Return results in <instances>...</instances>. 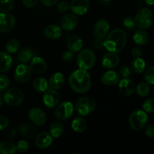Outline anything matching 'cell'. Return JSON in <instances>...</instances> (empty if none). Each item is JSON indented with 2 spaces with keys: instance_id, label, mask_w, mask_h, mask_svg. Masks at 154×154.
<instances>
[{
  "instance_id": "obj_1",
  "label": "cell",
  "mask_w": 154,
  "mask_h": 154,
  "mask_svg": "<svg viewBox=\"0 0 154 154\" xmlns=\"http://www.w3.org/2000/svg\"><path fill=\"white\" fill-rule=\"evenodd\" d=\"M69 84L72 90L78 93H85L91 87V78L87 70L78 69L72 72L69 78Z\"/></svg>"
},
{
  "instance_id": "obj_2",
  "label": "cell",
  "mask_w": 154,
  "mask_h": 154,
  "mask_svg": "<svg viewBox=\"0 0 154 154\" xmlns=\"http://www.w3.org/2000/svg\"><path fill=\"white\" fill-rule=\"evenodd\" d=\"M127 42V35L124 30L115 29L104 40V48L109 52L120 53L124 49Z\"/></svg>"
},
{
  "instance_id": "obj_3",
  "label": "cell",
  "mask_w": 154,
  "mask_h": 154,
  "mask_svg": "<svg viewBox=\"0 0 154 154\" xmlns=\"http://www.w3.org/2000/svg\"><path fill=\"white\" fill-rule=\"evenodd\" d=\"M96 54L89 48L81 50L77 57V64L79 69L89 70L92 69L96 63Z\"/></svg>"
},
{
  "instance_id": "obj_4",
  "label": "cell",
  "mask_w": 154,
  "mask_h": 154,
  "mask_svg": "<svg viewBox=\"0 0 154 154\" xmlns=\"http://www.w3.org/2000/svg\"><path fill=\"white\" fill-rule=\"evenodd\" d=\"M134 20L137 26L141 29H147L153 23V12L148 8H143L137 12Z\"/></svg>"
},
{
  "instance_id": "obj_5",
  "label": "cell",
  "mask_w": 154,
  "mask_h": 154,
  "mask_svg": "<svg viewBox=\"0 0 154 154\" xmlns=\"http://www.w3.org/2000/svg\"><path fill=\"white\" fill-rule=\"evenodd\" d=\"M96 106V103L94 99L90 97H82L77 101L75 111L78 115L85 117L91 114L95 110Z\"/></svg>"
},
{
  "instance_id": "obj_6",
  "label": "cell",
  "mask_w": 154,
  "mask_h": 154,
  "mask_svg": "<svg viewBox=\"0 0 154 154\" xmlns=\"http://www.w3.org/2000/svg\"><path fill=\"white\" fill-rule=\"evenodd\" d=\"M148 121V116L144 111L137 110L130 114L129 123L133 130L139 131L145 126Z\"/></svg>"
},
{
  "instance_id": "obj_7",
  "label": "cell",
  "mask_w": 154,
  "mask_h": 154,
  "mask_svg": "<svg viewBox=\"0 0 154 154\" xmlns=\"http://www.w3.org/2000/svg\"><path fill=\"white\" fill-rule=\"evenodd\" d=\"M23 99L24 96L23 92L16 87L8 89L3 96V101L11 107L20 106L23 102Z\"/></svg>"
},
{
  "instance_id": "obj_8",
  "label": "cell",
  "mask_w": 154,
  "mask_h": 154,
  "mask_svg": "<svg viewBox=\"0 0 154 154\" xmlns=\"http://www.w3.org/2000/svg\"><path fill=\"white\" fill-rule=\"evenodd\" d=\"M74 105L72 102L66 101L60 104L54 111V116L58 120H66L71 118L74 113Z\"/></svg>"
},
{
  "instance_id": "obj_9",
  "label": "cell",
  "mask_w": 154,
  "mask_h": 154,
  "mask_svg": "<svg viewBox=\"0 0 154 154\" xmlns=\"http://www.w3.org/2000/svg\"><path fill=\"white\" fill-rule=\"evenodd\" d=\"M32 70L26 64H20L17 66L14 72V79L17 82L23 84L31 78Z\"/></svg>"
},
{
  "instance_id": "obj_10",
  "label": "cell",
  "mask_w": 154,
  "mask_h": 154,
  "mask_svg": "<svg viewBox=\"0 0 154 154\" xmlns=\"http://www.w3.org/2000/svg\"><path fill=\"white\" fill-rule=\"evenodd\" d=\"M16 19L12 14L8 13L0 12V32H9L15 26Z\"/></svg>"
},
{
  "instance_id": "obj_11",
  "label": "cell",
  "mask_w": 154,
  "mask_h": 154,
  "mask_svg": "<svg viewBox=\"0 0 154 154\" xmlns=\"http://www.w3.org/2000/svg\"><path fill=\"white\" fill-rule=\"evenodd\" d=\"M60 94L57 90L50 88L44 92L43 103L48 108H53L58 105L60 102Z\"/></svg>"
},
{
  "instance_id": "obj_12",
  "label": "cell",
  "mask_w": 154,
  "mask_h": 154,
  "mask_svg": "<svg viewBox=\"0 0 154 154\" xmlns=\"http://www.w3.org/2000/svg\"><path fill=\"white\" fill-rule=\"evenodd\" d=\"M29 117L34 124L37 126H43L47 121V115L45 111L40 108H32L29 111Z\"/></svg>"
},
{
  "instance_id": "obj_13",
  "label": "cell",
  "mask_w": 154,
  "mask_h": 154,
  "mask_svg": "<svg viewBox=\"0 0 154 154\" xmlns=\"http://www.w3.org/2000/svg\"><path fill=\"white\" fill-rule=\"evenodd\" d=\"M110 25L108 20L100 19L95 23L93 26V35L98 38H105L109 31Z\"/></svg>"
},
{
  "instance_id": "obj_14",
  "label": "cell",
  "mask_w": 154,
  "mask_h": 154,
  "mask_svg": "<svg viewBox=\"0 0 154 154\" xmlns=\"http://www.w3.org/2000/svg\"><path fill=\"white\" fill-rule=\"evenodd\" d=\"M78 24V18L75 14H66L60 20V26L66 31H72Z\"/></svg>"
},
{
  "instance_id": "obj_15",
  "label": "cell",
  "mask_w": 154,
  "mask_h": 154,
  "mask_svg": "<svg viewBox=\"0 0 154 154\" xmlns=\"http://www.w3.org/2000/svg\"><path fill=\"white\" fill-rule=\"evenodd\" d=\"M70 8L75 14L84 15L87 13L90 8V1L89 0H72Z\"/></svg>"
},
{
  "instance_id": "obj_16",
  "label": "cell",
  "mask_w": 154,
  "mask_h": 154,
  "mask_svg": "<svg viewBox=\"0 0 154 154\" xmlns=\"http://www.w3.org/2000/svg\"><path fill=\"white\" fill-rule=\"evenodd\" d=\"M135 86L132 80L127 78H123L119 81V91L123 96H130L134 93Z\"/></svg>"
},
{
  "instance_id": "obj_17",
  "label": "cell",
  "mask_w": 154,
  "mask_h": 154,
  "mask_svg": "<svg viewBox=\"0 0 154 154\" xmlns=\"http://www.w3.org/2000/svg\"><path fill=\"white\" fill-rule=\"evenodd\" d=\"M102 63L105 69H112L118 66L120 63V58L115 53H107L102 58Z\"/></svg>"
},
{
  "instance_id": "obj_18",
  "label": "cell",
  "mask_w": 154,
  "mask_h": 154,
  "mask_svg": "<svg viewBox=\"0 0 154 154\" xmlns=\"http://www.w3.org/2000/svg\"><path fill=\"white\" fill-rule=\"evenodd\" d=\"M29 67L33 72L42 74L47 70L48 64L43 58L40 57H34L32 58Z\"/></svg>"
},
{
  "instance_id": "obj_19",
  "label": "cell",
  "mask_w": 154,
  "mask_h": 154,
  "mask_svg": "<svg viewBox=\"0 0 154 154\" xmlns=\"http://www.w3.org/2000/svg\"><path fill=\"white\" fill-rule=\"evenodd\" d=\"M53 141V138L48 132H41L36 136L35 145L39 149H46L51 145Z\"/></svg>"
},
{
  "instance_id": "obj_20",
  "label": "cell",
  "mask_w": 154,
  "mask_h": 154,
  "mask_svg": "<svg viewBox=\"0 0 154 154\" xmlns=\"http://www.w3.org/2000/svg\"><path fill=\"white\" fill-rule=\"evenodd\" d=\"M101 81L102 84L107 86L116 85L120 81V75L115 71H108L101 77Z\"/></svg>"
},
{
  "instance_id": "obj_21",
  "label": "cell",
  "mask_w": 154,
  "mask_h": 154,
  "mask_svg": "<svg viewBox=\"0 0 154 154\" xmlns=\"http://www.w3.org/2000/svg\"><path fill=\"white\" fill-rule=\"evenodd\" d=\"M44 35L45 37L51 40L58 39L62 35V29L56 24H51L47 26L44 29Z\"/></svg>"
},
{
  "instance_id": "obj_22",
  "label": "cell",
  "mask_w": 154,
  "mask_h": 154,
  "mask_svg": "<svg viewBox=\"0 0 154 154\" xmlns=\"http://www.w3.org/2000/svg\"><path fill=\"white\" fill-rule=\"evenodd\" d=\"M19 131L20 135L26 138H33L37 135V129L33 124L23 123L20 126Z\"/></svg>"
},
{
  "instance_id": "obj_23",
  "label": "cell",
  "mask_w": 154,
  "mask_h": 154,
  "mask_svg": "<svg viewBox=\"0 0 154 154\" xmlns=\"http://www.w3.org/2000/svg\"><path fill=\"white\" fill-rule=\"evenodd\" d=\"M49 87L54 90H60L65 85L64 75L61 72L53 74L49 80Z\"/></svg>"
},
{
  "instance_id": "obj_24",
  "label": "cell",
  "mask_w": 154,
  "mask_h": 154,
  "mask_svg": "<svg viewBox=\"0 0 154 154\" xmlns=\"http://www.w3.org/2000/svg\"><path fill=\"white\" fill-rule=\"evenodd\" d=\"M83 41L79 36L74 35L70 36L67 41V46L69 51L72 53L79 52L83 47Z\"/></svg>"
},
{
  "instance_id": "obj_25",
  "label": "cell",
  "mask_w": 154,
  "mask_h": 154,
  "mask_svg": "<svg viewBox=\"0 0 154 154\" xmlns=\"http://www.w3.org/2000/svg\"><path fill=\"white\" fill-rule=\"evenodd\" d=\"M12 66V58L8 52H0V72H7Z\"/></svg>"
},
{
  "instance_id": "obj_26",
  "label": "cell",
  "mask_w": 154,
  "mask_h": 154,
  "mask_svg": "<svg viewBox=\"0 0 154 154\" xmlns=\"http://www.w3.org/2000/svg\"><path fill=\"white\" fill-rule=\"evenodd\" d=\"M32 87L34 90L38 93H44L46 91L49 87V83L45 78L42 77H38L35 78L32 83Z\"/></svg>"
},
{
  "instance_id": "obj_27",
  "label": "cell",
  "mask_w": 154,
  "mask_h": 154,
  "mask_svg": "<svg viewBox=\"0 0 154 154\" xmlns=\"http://www.w3.org/2000/svg\"><path fill=\"white\" fill-rule=\"evenodd\" d=\"M32 51L29 48H28V47H23L18 52L17 60L20 63H26L32 60Z\"/></svg>"
},
{
  "instance_id": "obj_28",
  "label": "cell",
  "mask_w": 154,
  "mask_h": 154,
  "mask_svg": "<svg viewBox=\"0 0 154 154\" xmlns=\"http://www.w3.org/2000/svg\"><path fill=\"white\" fill-rule=\"evenodd\" d=\"M133 41L136 45L140 46L145 45L149 41L148 34L144 29L137 30L133 35Z\"/></svg>"
},
{
  "instance_id": "obj_29",
  "label": "cell",
  "mask_w": 154,
  "mask_h": 154,
  "mask_svg": "<svg viewBox=\"0 0 154 154\" xmlns=\"http://www.w3.org/2000/svg\"><path fill=\"white\" fill-rule=\"evenodd\" d=\"M146 63L143 59L141 57H138V58H134L131 63V68L132 70L136 74H141L145 70Z\"/></svg>"
},
{
  "instance_id": "obj_30",
  "label": "cell",
  "mask_w": 154,
  "mask_h": 154,
  "mask_svg": "<svg viewBox=\"0 0 154 154\" xmlns=\"http://www.w3.org/2000/svg\"><path fill=\"white\" fill-rule=\"evenodd\" d=\"M64 132V126L62 123L57 122L51 125L49 128L50 135L52 136V138H57L61 136Z\"/></svg>"
},
{
  "instance_id": "obj_31",
  "label": "cell",
  "mask_w": 154,
  "mask_h": 154,
  "mask_svg": "<svg viewBox=\"0 0 154 154\" xmlns=\"http://www.w3.org/2000/svg\"><path fill=\"white\" fill-rule=\"evenodd\" d=\"M72 129L75 131V132L78 133H81V132H84L87 127V123H86L85 120L81 117H75L73 120L72 123Z\"/></svg>"
},
{
  "instance_id": "obj_32",
  "label": "cell",
  "mask_w": 154,
  "mask_h": 154,
  "mask_svg": "<svg viewBox=\"0 0 154 154\" xmlns=\"http://www.w3.org/2000/svg\"><path fill=\"white\" fill-rule=\"evenodd\" d=\"M17 150V146L14 144L8 141L0 142V153L1 154H14Z\"/></svg>"
},
{
  "instance_id": "obj_33",
  "label": "cell",
  "mask_w": 154,
  "mask_h": 154,
  "mask_svg": "<svg viewBox=\"0 0 154 154\" xmlns=\"http://www.w3.org/2000/svg\"><path fill=\"white\" fill-rule=\"evenodd\" d=\"M20 43L17 39L12 38L7 42L5 45V50L8 54H15L19 50Z\"/></svg>"
},
{
  "instance_id": "obj_34",
  "label": "cell",
  "mask_w": 154,
  "mask_h": 154,
  "mask_svg": "<svg viewBox=\"0 0 154 154\" xmlns=\"http://www.w3.org/2000/svg\"><path fill=\"white\" fill-rule=\"evenodd\" d=\"M150 89L147 83H140L136 87L137 94L140 97H145V96H148V94L150 93Z\"/></svg>"
},
{
  "instance_id": "obj_35",
  "label": "cell",
  "mask_w": 154,
  "mask_h": 154,
  "mask_svg": "<svg viewBox=\"0 0 154 154\" xmlns=\"http://www.w3.org/2000/svg\"><path fill=\"white\" fill-rule=\"evenodd\" d=\"M14 0H0V12L8 13L14 8Z\"/></svg>"
},
{
  "instance_id": "obj_36",
  "label": "cell",
  "mask_w": 154,
  "mask_h": 154,
  "mask_svg": "<svg viewBox=\"0 0 154 154\" xmlns=\"http://www.w3.org/2000/svg\"><path fill=\"white\" fill-rule=\"evenodd\" d=\"M144 76L147 84L154 85V66L148 68L144 72Z\"/></svg>"
},
{
  "instance_id": "obj_37",
  "label": "cell",
  "mask_w": 154,
  "mask_h": 154,
  "mask_svg": "<svg viewBox=\"0 0 154 154\" xmlns=\"http://www.w3.org/2000/svg\"><path fill=\"white\" fill-rule=\"evenodd\" d=\"M10 85V80L5 75H0V92L5 91Z\"/></svg>"
},
{
  "instance_id": "obj_38",
  "label": "cell",
  "mask_w": 154,
  "mask_h": 154,
  "mask_svg": "<svg viewBox=\"0 0 154 154\" xmlns=\"http://www.w3.org/2000/svg\"><path fill=\"white\" fill-rule=\"evenodd\" d=\"M142 107L146 113H154V99H147L143 103Z\"/></svg>"
},
{
  "instance_id": "obj_39",
  "label": "cell",
  "mask_w": 154,
  "mask_h": 154,
  "mask_svg": "<svg viewBox=\"0 0 154 154\" xmlns=\"http://www.w3.org/2000/svg\"><path fill=\"white\" fill-rule=\"evenodd\" d=\"M123 26H124L126 29L129 30V31H132V30L135 29L136 24H135V20L132 19V17H126L123 20Z\"/></svg>"
},
{
  "instance_id": "obj_40",
  "label": "cell",
  "mask_w": 154,
  "mask_h": 154,
  "mask_svg": "<svg viewBox=\"0 0 154 154\" xmlns=\"http://www.w3.org/2000/svg\"><path fill=\"white\" fill-rule=\"evenodd\" d=\"M17 149L20 153H26L29 149V144L25 140H21L17 144Z\"/></svg>"
},
{
  "instance_id": "obj_41",
  "label": "cell",
  "mask_w": 154,
  "mask_h": 154,
  "mask_svg": "<svg viewBox=\"0 0 154 154\" xmlns=\"http://www.w3.org/2000/svg\"><path fill=\"white\" fill-rule=\"evenodd\" d=\"M69 8H70V6H69V3L66 2H60L57 3V10L59 13H66V12L69 11Z\"/></svg>"
},
{
  "instance_id": "obj_42",
  "label": "cell",
  "mask_w": 154,
  "mask_h": 154,
  "mask_svg": "<svg viewBox=\"0 0 154 154\" xmlns=\"http://www.w3.org/2000/svg\"><path fill=\"white\" fill-rule=\"evenodd\" d=\"M17 135V131L14 128H8V129L6 128L5 131L4 132L5 137L7 138H9V139L15 138Z\"/></svg>"
},
{
  "instance_id": "obj_43",
  "label": "cell",
  "mask_w": 154,
  "mask_h": 154,
  "mask_svg": "<svg viewBox=\"0 0 154 154\" xmlns=\"http://www.w3.org/2000/svg\"><path fill=\"white\" fill-rule=\"evenodd\" d=\"M120 76L123 78H127L131 75V69L127 66H123L120 69Z\"/></svg>"
},
{
  "instance_id": "obj_44",
  "label": "cell",
  "mask_w": 154,
  "mask_h": 154,
  "mask_svg": "<svg viewBox=\"0 0 154 154\" xmlns=\"http://www.w3.org/2000/svg\"><path fill=\"white\" fill-rule=\"evenodd\" d=\"M9 124L8 119L4 116H0V132L8 127Z\"/></svg>"
},
{
  "instance_id": "obj_45",
  "label": "cell",
  "mask_w": 154,
  "mask_h": 154,
  "mask_svg": "<svg viewBox=\"0 0 154 154\" xmlns=\"http://www.w3.org/2000/svg\"><path fill=\"white\" fill-rule=\"evenodd\" d=\"M73 57V53L71 52L70 51H66L63 52V54H62V60L64 62H67L68 63V62L72 61Z\"/></svg>"
},
{
  "instance_id": "obj_46",
  "label": "cell",
  "mask_w": 154,
  "mask_h": 154,
  "mask_svg": "<svg viewBox=\"0 0 154 154\" xmlns=\"http://www.w3.org/2000/svg\"><path fill=\"white\" fill-rule=\"evenodd\" d=\"M93 46L97 50H101L104 48V38H96L93 41Z\"/></svg>"
},
{
  "instance_id": "obj_47",
  "label": "cell",
  "mask_w": 154,
  "mask_h": 154,
  "mask_svg": "<svg viewBox=\"0 0 154 154\" xmlns=\"http://www.w3.org/2000/svg\"><path fill=\"white\" fill-rule=\"evenodd\" d=\"M22 2L23 4L26 8H32L35 7L38 4V0H22Z\"/></svg>"
},
{
  "instance_id": "obj_48",
  "label": "cell",
  "mask_w": 154,
  "mask_h": 154,
  "mask_svg": "<svg viewBox=\"0 0 154 154\" xmlns=\"http://www.w3.org/2000/svg\"><path fill=\"white\" fill-rule=\"evenodd\" d=\"M145 134L149 138H154V126L153 125H147L146 126Z\"/></svg>"
},
{
  "instance_id": "obj_49",
  "label": "cell",
  "mask_w": 154,
  "mask_h": 154,
  "mask_svg": "<svg viewBox=\"0 0 154 154\" xmlns=\"http://www.w3.org/2000/svg\"><path fill=\"white\" fill-rule=\"evenodd\" d=\"M42 5L47 7H51L55 5H57L59 2L60 0H40Z\"/></svg>"
},
{
  "instance_id": "obj_50",
  "label": "cell",
  "mask_w": 154,
  "mask_h": 154,
  "mask_svg": "<svg viewBox=\"0 0 154 154\" xmlns=\"http://www.w3.org/2000/svg\"><path fill=\"white\" fill-rule=\"evenodd\" d=\"M132 56L134 58H138L142 56V51L139 48H134L132 51Z\"/></svg>"
},
{
  "instance_id": "obj_51",
  "label": "cell",
  "mask_w": 154,
  "mask_h": 154,
  "mask_svg": "<svg viewBox=\"0 0 154 154\" xmlns=\"http://www.w3.org/2000/svg\"><path fill=\"white\" fill-rule=\"evenodd\" d=\"M98 2L102 5H108L111 3V0H98Z\"/></svg>"
},
{
  "instance_id": "obj_52",
  "label": "cell",
  "mask_w": 154,
  "mask_h": 154,
  "mask_svg": "<svg viewBox=\"0 0 154 154\" xmlns=\"http://www.w3.org/2000/svg\"><path fill=\"white\" fill-rule=\"evenodd\" d=\"M144 2L149 5H154V0H144Z\"/></svg>"
},
{
  "instance_id": "obj_53",
  "label": "cell",
  "mask_w": 154,
  "mask_h": 154,
  "mask_svg": "<svg viewBox=\"0 0 154 154\" xmlns=\"http://www.w3.org/2000/svg\"><path fill=\"white\" fill-rule=\"evenodd\" d=\"M2 104H3V99L0 96V108L2 106Z\"/></svg>"
}]
</instances>
